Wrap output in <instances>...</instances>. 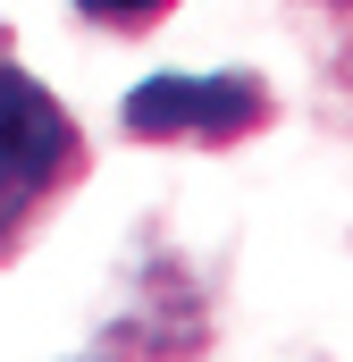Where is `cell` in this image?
I'll return each instance as SVG.
<instances>
[{"instance_id": "6da1fadb", "label": "cell", "mask_w": 353, "mask_h": 362, "mask_svg": "<svg viewBox=\"0 0 353 362\" xmlns=\"http://www.w3.org/2000/svg\"><path fill=\"white\" fill-rule=\"evenodd\" d=\"M85 177L76 118L34 85L17 59H0V262L42 228V211Z\"/></svg>"}, {"instance_id": "7a4b0ae2", "label": "cell", "mask_w": 353, "mask_h": 362, "mask_svg": "<svg viewBox=\"0 0 353 362\" xmlns=\"http://www.w3.org/2000/svg\"><path fill=\"white\" fill-rule=\"evenodd\" d=\"M92 25H109V34H143V25H160L176 0H76Z\"/></svg>"}]
</instances>
